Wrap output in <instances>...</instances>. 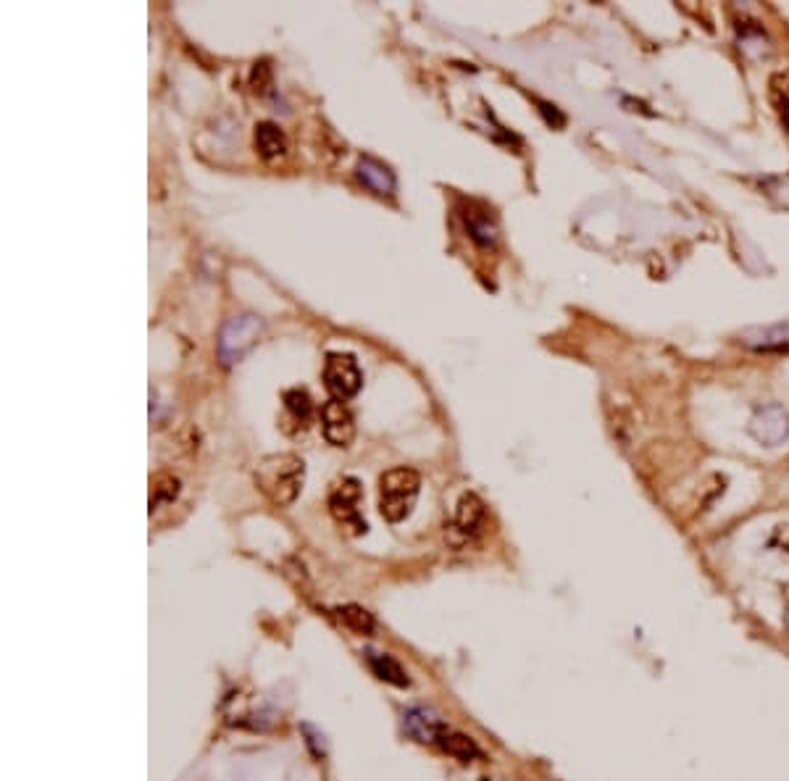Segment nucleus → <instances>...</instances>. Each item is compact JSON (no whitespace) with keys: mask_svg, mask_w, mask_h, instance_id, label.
Returning a JSON list of instances; mask_svg holds the SVG:
<instances>
[{"mask_svg":"<svg viewBox=\"0 0 789 781\" xmlns=\"http://www.w3.org/2000/svg\"><path fill=\"white\" fill-rule=\"evenodd\" d=\"M303 476H306V466L298 455H269L258 463L256 484L271 503L287 508L300 495Z\"/></svg>","mask_w":789,"mask_h":781,"instance_id":"nucleus-1","label":"nucleus"},{"mask_svg":"<svg viewBox=\"0 0 789 781\" xmlns=\"http://www.w3.org/2000/svg\"><path fill=\"white\" fill-rule=\"evenodd\" d=\"M421 479L413 469H392L379 476V511L390 524L408 519L419 497Z\"/></svg>","mask_w":789,"mask_h":781,"instance_id":"nucleus-2","label":"nucleus"},{"mask_svg":"<svg viewBox=\"0 0 789 781\" xmlns=\"http://www.w3.org/2000/svg\"><path fill=\"white\" fill-rule=\"evenodd\" d=\"M263 334V324L256 316H232L224 324L219 337V358L224 366L240 363L250 350L256 348Z\"/></svg>","mask_w":789,"mask_h":781,"instance_id":"nucleus-3","label":"nucleus"},{"mask_svg":"<svg viewBox=\"0 0 789 781\" xmlns=\"http://www.w3.org/2000/svg\"><path fill=\"white\" fill-rule=\"evenodd\" d=\"M361 482L356 476H342L340 482H335L332 492H329V511L340 521L342 526H348L353 534L366 532V521L361 519Z\"/></svg>","mask_w":789,"mask_h":781,"instance_id":"nucleus-4","label":"nucleus"},{"mask_svg":"<svg viewBox=\"0 0 789 781\" xmlns=\"http://www.w3.org/2000/svg\"><path fill=\"white\" fill-rule=\"evenodd\" d=\"M484 519H487V508H484L482 497L474 495V492H466V495L458 500L455 505V516L448 526V542L453 547H463L469 545L474 537H479L482 532Z\"/></svg>","mask_w":789,"mask_h":781,"instance_id":"nucleus-5","label":"nucleus"},{"mask_svg":"<svg viewBox=\"0 0 789 781\" xmlns=\"http://www.w3.org/2000/svg\"><path fill=\"white\" fill-rule=\"evenodd\" d=\"M324 384L340 400L358 395L363 384V374L358 369L356 358L350 353H329L327 363H324Z\"/></svg>","mask_w":789,"mask_h":781,"instance_id":"nucleus-6","label":"nucleus"},{"mask_svg":"<svg viewBox=\"0 0 789 781\" xmlns=\"http://www.w3.org/2000/svg\"><path fill=\"white\" fill-rule=\"evenodd\" d=\"M750 434H753L761 445L779 448V445L789 442V413L784 411L782 405L758 408L753 419H750Z\"/></svg>","mask_w":789,"mask_h":781,"instance_id":"nucleus-7","label":"nucleus"},{"mask_svg":"<svg viewBox=\"0 0 789 781\" xmlns=\"http://www.w3.org/2000/svg\"><path fill=\"white\" fill-rule=\"evenodd\" d=\"M321 429H324V437H327L329 445L348 448L353 434H356L353 413H350L340 400H327V403L321 405Z\"/></svg>","mask_w":789,"mask_h":781,"instance_id":"nucleus-8","label":"nucleus"},{"mask_svg":"<svg viewBox=\"0 0 789 781\" xmlns=\"http://www.w3.org/2000/svg\"><path fill=\"white\" fill-rule=\"evenodd\" d=\"M461 219L469 229L471 240L477 242L479 248H495L498 245V224H495V216L487 206L482 203H466L461 208Z\"/></svg>","mask_w":789,"mask_h":781,"instance_id":"nucleus-9","label":"nucleus"},{"mask_svg":"<svg viewBox=\"0 0 789 781\" xmlns=\"http://www.w3.org/2000/svg\"><path fill=\"white\" fill-rule=\"evenodd\" d=\"M358 179L363 182V187H369L374 195H392L395 192V174L390 171V166H384L382 161L371 156H363L356 166Z\"/></svg>","mask_w":789,"mask_h":781,"instance_id":"nucleus-10","label":"nucleus"},{"mask_svg":"<svg viewBox=\"0 0 789 781\" xmlns=\"http://www.w3.org/2000/svg\"><path fill=\"white\" fill-rule=\"evenodd\" d=\"M256 148L263 158H277L287 150V137L285 132L271 124V121H261L256 127Z\"/></svg>","mask_w":789,"mask_h":781,"instance_id":"nucleus-11","label":"nucleus"},{"mask_svg":"<svg viewBox=\"0 0 789 781\" xmlns=\"http://www.w3.org/2000/svg\"><path fill=\"white\" fill-rule=\"evenodd\" d=\"M179 495V479L169 471H161L150 479V513L158 511L161 505L174 503Z\"/></svg>","mask_w":789,"mask_h":781,"instance_id":"nucleus-12","label":"nucleus"},{"mask_svg":"<svg viewBox=\"0 0 789 781\" xmlns=\"http://www.w3.org/2000/svg\"><path fill=\"white\" fill-rule=\"evenodd\" d=\"M768 95L776 108V116L782 121V127L789 132V69L776 71L771 82H768Z\"/></svg>","mask_w":789,"mask_h":781,"instance_id":"nucleus-13","label":"nucleus"},{"mask_svg":"<svg viewBox=\"0 0 789 781\" xmlns=\"http://www.w3.org/2000/svg\"><path fill=\"white\" fill-rule=\"evenodd\" d=\"M369 666L382 682L395 684V687H408V674L403 671V666H400L395 658H390V655L369 653Z\"/></svg>","mask_w":789,"mask_h":781,"instance_id":"nucleus-14","label":"nucleus"},{"mask_svg":"<svg viewBox=\"0 0 789 781\" xmlns=\"http://www.w3.org/2000/svg\"><path fill=\"white\" fill-rule=\"evenodd\" d=\"M437 742H440L445 753H450V755H453V758L463 760V763H469V760L479 758V747L474 745V742H471L469 737H463V734L442 732Z\"/></svg>","mask_w":789,"mask_h":781,"instance_id":"nucleus-15","label":"nucleus"},{"mask_svg":"<svg viewBox=\"0 0 789 781\" xmlns=\"http://www.w3.org/2000/svg\"><path fill=\"white\" fill-rule=\"evenodd\" d=\"M337 616H340V621L348 626L350 632L371 634V629H374V618H371L369 611H363L361 605H342Z\"/></svg>","mask_w":789,"mask_h":781,"instance_id":"nucleus-16","label":"nucleus"},{"mask_svg":"<svg viewBox=\"0 0 789 781\" xmlns=\"http://www.w3.org/2000/svg\"><path fill=\"white\" fill-rule=\"evenodd\" d=\"M282 400H285V408H287V413H290L292 419L300 421V424H303V426H306L308 421H311L313 403H311V398H308L306 390H287L285 395H282Z\"/></svg>","mask_w":789,"mask_h":781,"instance_id":"nucleus-17","label":"nucleus"},{"mask_svg":"<svg viewBox=\"0 0 789 781\" xmlns=\"http://www.w3.org/2000/svg\"><path fill=\"white\" fill-rule=\"evenodd\" d=\"M271 82V71H269V66L266 64H256V69H253V87H256V90H266V85H269Z\"/></svg>","mask_w":789,"mask_h":781,"instance_id":"nucleus-18","label":"nucleus"},{"mask_svg":"<svg viewBox=\"0 0 789 781\" xmlns=\"http://www.w3.org/2000/svg\"><path fill=\"white\" fill-rule=\"evenodd\" d=\"M774 545H776V547H782L784 553L789 555V526H779V529H776V534H774Z\"/></svg>","mask_w":789,"mask_h":781,"instance_id":"nucleus-19","label":"nucleus"},{"mask_svg":"<svg viewBox=\"0 0 789 781\" xmlns=\"http://www.w3.org/2000/svg\"><path fill=\"white\" fill-rule=\"evenodd\" d=\"M540 106H542V111L548 114V121H550V108H553V106H548V103H540ZM553 116H555V121H558V127H561L563 121H566L561 114H558V111H553Z\"/></svg>","mask_w":789,"mask_h":781,"instance_id":"nucleus-20","label":"nucleus"}]
</instances>
